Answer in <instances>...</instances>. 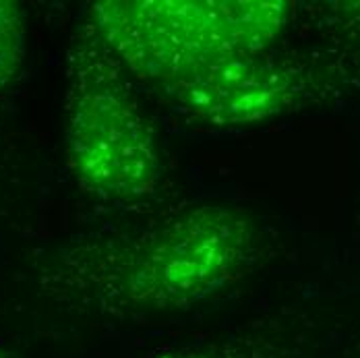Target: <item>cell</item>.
Returning <instances> with one entry per match:
<instances>
[{"mask_svg":"<svg viewBox=\"0 0 360 358\" xmlns=\"http://www.w3.org/2000/svg\"><path fill=\"white\" fill-rule=\"evenodd\" d=\"M158 89L193 120L240 127L269 120L294 106L302 94V72L265 54H245L195 67Z\"/></svg>","mask_w":360,"mask_h":358,"instance_id":"cell-4","label":"cell"},{"mask_svg":"<svg viewBox=\"0 0 360 358\" xmlns=\"http://www.w3.org/2000/svg\"><path fill=\"white\" fill-rule=\"evenodd\" d=\"M257 247L251 215L201 203L135 234L65 252L50 271V288L110 315L188 311L238 282Z\"/></svg>","mask_w":360,"mask_h":358,"instance_id":"cell-1","label":"cell"},{"mask_svg":"<svg viewBox=\"0 0 360 358\" xmlns=\"http://www.w3.org/2000/svg\"><path fill=\"white\" fill-rule=\"evenodd\" d=\"M288 13L282 0H106L87 21L129 71L160 87L214 60L263 54Z\"/></svg>","mask_w":360,"mask_h":358,"instance_id":"cell-3","label":"cell"},{"mask_svg":"<svg viewBox=\"0 0 360 358\" xmlns=\"http://www.w3.org/2000/svg\"><path fill=\"white\" fill-rule=\"evenodd\" d=\"M27 54L25 17L17 2L0 0V94L19 77Z\"/></svg>","mask_w":360,"mask_h":358,"instance_id":"cell-5","label":"cell"},{"mask_svg":"<svg viewBox=\"0 0 360 358\" xmlns=\"http://www.w3.org/2000/svg\"><path fill=\"white\" fill-rule=\"evenodd\" d=\"M160 358H217L216 354L207 352V350H201V348H182L176 352H168L166 357Z\"/></svg>","mask_w":360,"mask_h":358,"instance_id":"cell-6","label":"cell"},{"mask_svg":"<svg viewBox=\"0 0 360 358\" xmlns=\"http://www.w3.org/2000/svg\"><path fill=\"white\" fill-rule=\"evenodd\" d=\"M0 358H15V357H11L4 348H0Z\"/></svg>","mask_w":360,"mask_h":358,"instance_id":"cell-7","label":"cell"},{"mask_svg":"<svg viewBox=\"0 0 360 358\" xmlns=\"http://www.w3.org/2000/svg\"><path fill=\"white\" fill-rule=\"evenodd\" d=\"M67 151L79 184L106 201L153 197L164 168L124 65L87 21L67 56Z\"/></svg>","mask_w":360,"mask_h":358,"instance_id":"cell-2","label":"cell"}]
</instances>
